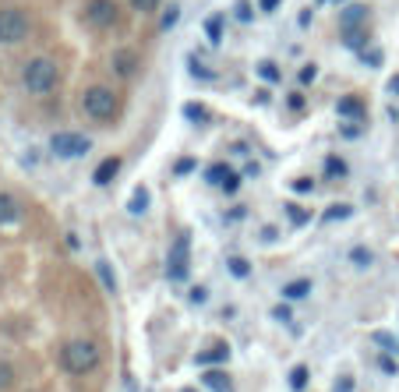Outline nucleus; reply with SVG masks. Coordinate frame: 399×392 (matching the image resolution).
<instances>
[{"label": "nucleus", "instance_id": "f257e3e1", "mask_svg": "<svg viewBox=\"0 0 399 392\" xmlns=\"http://www.w3.org/2000/svg\"><path fill=\"white\" fill-rule=\"evenodd\" d=\"M57 82H61V68H57V61H50V57H32V61L22 68V85H25L32 96L53 92Z\"/></svg>", "mask_w": 399, "mask_h": 392}, {"label": "nucleus", "instance_id": "f03ea898", "mask_svg": "<svg viewBox=\"0 0 399 392\" xmlns=\"http://www.w3.org/2000/svg\"><path fill=\"white\" fill-rule=\"evenodd\" d=\"M61 364L68 375H89L99 368V347L92 340H71L64 350H61Z\"/></svg>", "mask_w": 399, "mask_h": 392}, {"label": "nucleus", "instance_id": "7ed1b4c3", "mask_svg": "<svg viewBox=\"0 0 399 392\" xmlns=\"http://www.w3.org/2000/svg\"><path fill=\"white\" fill-rule=\"evenodd\" d=\"M117 92L106 89V85H92L82 92V114L92 121H113L117 117Z\"/></svg>", "mask_w": 399, "mask_h": 392}, {"label": "nucleus", "instance_id": "20e7f679", "mask_svg": "<svg viewBox=\"0 0 399 392\" xmlns=\"http://www.w3.org/2000/svg\"><path fill=\"white\" fill-rule=\"evenodd\" d=\"M29 29H32V22H29L25 11H18V8H4V11H0V43H4V46L25 43Z\"/></svg>", "mask_w": 399, "mask_h": 392}, {"label": "nucleus", "instance_id": "39448f33", "mask_svg": "<svg viewBox=\"0 0 399 392\" xmlns=\"http://www.w3.org/2000/svg\"><path fill=\"white\" fill-rule=\"evenodd\" d=\"M50 152H53L57 159H78V156L92 152V138L75 135V131H57V135L50 138Z\"/></svg>", "mask_w": 399, "mask_h": 392}, {"label": "nucleus", "instance_id": "423d86ee", "mask_svg": "<svg viewBox=\"0 0 399 392\" xmlns=\"http://www.w3.org/2000/svg\"><path fill=\"white\" fill-rule=\"evenodd\" d=\"M188 251H191V241H188V234H181L174 241V248H170V255H166V276H170V283H181V279L188 276Z\"/></svg>", "mask_w": 399, "mask_h": 392}, {"label": "nucleus", "instance_id": "0eeeda50", "mask_svg": "<svg viewBox=\"0 0 399 392\" xmlns=\"http://www.w3.org/2000/svg\"><path fill=\"white\" fill-rule=\"evenodd\" d=\"M85 22L92 29L117 25V4H113V0H89V4H85Z\"/></svg>", "mask_w": 399, "mask_h": 392}, {"label": "nucleus", "instance_id": "6e6552de", "mask_svg": "<svg viewBox=\"0 0 399 392\" xmlns=\"http://www.w3.org/2000/svg\"><path fill=\"white\" fill-rule=\"evenodd\" d=\"M121 166H124V159H121V156H106V159L96 166V174H92V184H96V188H110L113 181H117Z\"/></svg>", "mask_w": 399, "mask_h": 392}, {"label": "nucleus", "instance_id": "1a4fd4ad", "mask_svg": "<svg viewBox=\"0 0 399 392\" xmlns=\"http://www.w3.org/2000/svg\"><path fill=\"white\" fill-rule=\"evenodd\" d=\"M110 64H113V71H117L121 78H131L135 68H138V57H135V50H113Z\"/></svg>", "mask_w": 399, "mask_h": 392}, {"label": "nucleus", "instance_id": "9d476101", "mask_svg": "<svg viewBox=\"0 0 399 392\" xmlns=\"http://www.w3.org/2000/svg\"><path fill=\"white\" fill-rule=\"evenodd\" d=\"M361 22H368V8H364V4H350L343 15H339V25H343V32H354Z\"/></svg>", "mask_w": 399, "mask_h": 392}, {"label": "nucleus", "instance_id": "9b49d317", "mask_svg": "<svg viewBox=\"0 0 399 392\" xmlns=\"http://www.w3.org/2000/svg\"><path fill=\"white\" fill-rule=\"evenodd\" d=\"M18 219H22V205L11 195H0V227H11Z\"/></svg>", "mask_w": 399, "mask_h": 392}, {"label": "nucleus", "instance_id": "f8f14e48", "mask_svg": "<svg viewBox=\"0 0 399 392\" xmlns=\"http://www.w3.org/2000/svg\"><path fill=\"white\" fill-rule=\"evenodd\" d=\"M149 202H152V195H149V188H145V184H138V188L131 191V202H128V212H131V216H145V212H149Z\"/></svg>", "mask_w": 399, "mask_h": 392}, {"label": "nucleus", "instance_id": "ddd939ff", "mask_svg": "<svg viewBox=\"0 0 399 392\" xmlns=\"http://www.w3.org/2000/svg\"><path fill=\"white\" fill-rule=\"evenodd\" d=\"M202 382H205L212 392H234L230 375H226V371H216V368H212V371H205V375H202Z\"/></svg>", "mask_w": 399, "mask_h": 392}, {"label": "nucleus", "instance_id": "4468645a", "mask_svg": "<svg viewBox=\"0 0 399 392\" xmlns=\"http://www.w3.org/2000/svg\"><path fill=\"white\" fill-rule=\"evenodd\" d=\"M336 114H339V117L357 121V117H364V103H361L357 96H347V99H339V103H336Z\"/></svg>", "mask_w": 399, "mask_h": 392}, {"label": "nucleus", "instance_id": "2eb2a0df", "mask_svg": "<svg viewBox=\"0 0 399 392\" xmlns=\"http://www.w3.org/2000/svg\"><path fill=\"white\" fill-rule=\"evenodd\" d=\"M311 294V279H294V283L283 287V301H304Z\"/></svg>", "mask_w": 399, "mask_h": 392}, {"label": "nucleus", "instance_id": "dca6fc26", "mask_svg": "<svg viewBox=\"0 0 399 392\" xmlns=\"http://www.w3.org/2000/svg\"><path fill=\"white\" fill-rule=\"evenodd\" d=\"M223 361H230V347H212V350H205V354H198V357H195V364H198V368L223 364Z\"/></svg>", "mask_w": 399, "mask_h": 392}, {"label": "nucleus", "instance_id": "f3484780", "mask_svg": "<svg viewBox=\"0 0 399 392\" xmlns=\"http://www.w3.org/2000/svg\"><path fill=\"white\" fill-rule=\"evenodd\" d=\"M226 269H230V276H237V279H248V276H251V265H248V258H241V255L226 258Z\"/></svg>", "mask_w": 399, "mask_h": 392}, {"label": "nucleus", "instance_id": "a211bd4d", "mask_svg": "<svg viewBox=\"0 0 399 392\" xmlns=\"http://www.w3.org/2000/svg\"><path fill=\"white\" fill-rule=\"evenodd\" d=\"M230 174H234L230 166H223V163H212L209 170H205V181H209V184H219V188H223V181L230 177Z\"/></svg>", "mask_w": 399, "mask_h": 392}, {"label": "nucleus", "instance_id": "6ab92c4d", "mask_svg": "<svg viewBox=\"0 0 399 392\" xmlns=\"http://www.w3.org/2000/svg\"><path fill=\"white\" fill-rule=\"evenodd\" d=\"M96 272H99V279H103L106 294H117V276L110 272V262H96Z\"/></svg>", "mask_w": 399, "mask_h": 392}, {"label": "nucleus", "instance_id": "aec40b11", "mask_svg": "<svg viewBox=\"0 0 399 392\" xmlns=\"http://www.w3.org/2000/svg\"><path fill=\"white\" fill-rule=\"evenodd\" d=\"M371 340H375L385 354H396V350H399V340H396L392 332H371Z\"/></svg>", "mask_w": 399, "mask_h": 392}, {"label": "nucleus", "instance_id": "412c9836", "mask_svg": "<svg viewBox=\"0 0 399 392\" xmlns=\"http://www.w3.org/2000/svg\"><path fill=\"white\" fill-rule=\"evenodd\" d=\"M325 174H329L332 181H339V177H347V163L339 159V156H329V159H325Z\"/></svg>", "mask_w": 399, "mask_h": 392}, {"label": "nucleus", "instance_id": "4be33fe9", "mask_svg": "<svg viewBox=\"0 0 399 392\" xmlns=\"http://www.w3.org/2000/svg\"><path fill=\"white\" fill-rule=\"evenodd\" d=\"M177 22H181V8H177V4H170V8L163 11V18H159V29H163V32H170Z\"/></svg>", "mask_w": 399, "mask_h": 392}, {"label": "nucleus", "instance_id": "5701e85b", "mask_svg": "<svg viewBox=\"0 0 399 392\" xmlns=\"http://www.w3.org/2000/svg\"><path fill=\"white\" fill-rule=\"evenodd\" d=\"M184 117L195 121V124H205V121H209V110L198 106V103H184Z\"/></svg>", "mask_w": 399, "mask_h": 392}, {"label": "nucleus", "instance_id": "b1692460", "mask_svg": "<svg viewBox=\"0 0 399 392\" xmlns=\"http://www.w3.org/2000/svg\"><path fill=\"white\" fill-rule=\"evenodd\" d=\"M308 382H311V371H308V368H304V364H297V368H294V371H290V385H294V389H297V392H301V389H304V385H308Z\"/></svg>", "mask_w": 399, "mask_h": 392}, {"label": "nucleus", "instance_id": "393cba45", "mask_svg": "<svg viewBox=\"0 0 399 392\" xmlns=\"http://www.w3.org/2000/svg\"><path fill=\"white\" fill-rule=\"evenodd\" d=\"M350 216H354V209L343 202V205H329V212H325L322 219H325V223H332V219H350Z\"/></svg>", "mask_w": 399, "mask_h": 392}, {"label": "nucleus", "instance_id": "a878e982", "mask_svg": "<svg viewBox=\"0 0 399 392\" xmlns=\"http://www.w3.org/2000/svg\"><path fill=\"white\" fill-rule=\"evenodd\" d=\"M287 216H290V223H294V227H304V223L311 219V212H304L297 202H290V205H287Z\"/></svg>", "mask_w": 399, "mask_h": 392}, {"label": "nucleus", "instance_id": "bb28decb", "mask_svg": "<svg viewBox=\"0 0 399 392\" xmlns=\"http://www.w3.org/2000/svg\"><path fill=\"white\" fill-rule=\"evenodd\" d=\"M350 262H354L357 269H368V265L375 262V255H371L368 248H354V251H350Z\"/></svg>", "mask_w": 399, "mask_h": 392}, {"label": "nucleus", "instance_id": "cd10ccee", "mask_svg": "<svg viewBox=\"0 0 399 392\" xmlns=\"http://www.w3.org/2000/svg\"><path fill=\"white\" fill-rule=\"evenodd\" d=\"M258 75H262L265 82H279V78H283V75H279V68H276L272 61H262V64H258Z\"/></svg>", "mask_w": 399, "mask_h": 392}, {"label": "nucleus", "instance_id": "c85d7f7f", "mask_svg": "<svg viewBox=\"0 0 399 392\" xmlns=\"http://www.w3.org/2000/svg\"><path fill=\"white\" fill-rule=\"evenodd\" d=\"M11 385H15V368L0 361V392H4V389H11Z\"/></svg>", "mask_w": 399, "mask_h": 392}, {"label": "nucleus", "instance_id": "c756f323", "mask_svg": "<svg viewBox=\"0 0 399 392\" xmlns=\"http://www.w3.org/2000/svg\"><path fill=\"white\" fill-rule=\"evenodd\" d=\"M159 8V0H131V11L135 15H152Z\"/></svg>", "mask_w": 399, "mask_h": 392}, {"label": "nucleus", "instance_id": "7c9ffc66", "mask_svg": "<svg viewBox=\"0 0 399 392\" xmlns=\"http://www.w3.org/2000/svg\"><path fill=\"white\" fill-rule=\"evenodd\" d=\"M205 32H209L212 43H219V39H223V22H219V18H209V22H205Z\"/></svg>", "mask_w": 399, "mask_h": 392}, {"label": "nucleus", "instance_id": "2f4dec72", "mask_svg": "<svg viewBox=\"0 0 399 392\" xmlns=\"http://www.w3.org/2000/svg\"><path fill=\"white\" fill-rule=\"evenodd\" d=\"M272 318H276V322H283V325H290V322H294V315H290V308H287V304L272 308Z\"/></svg>", "mask_w": 399, "mask_h": 392}, {"label": "nucleus", "instance_id": "473e14b6", "mask_svg": "<svg viewBox=\"0 0 399 392\" xmlns=\"http://www.w3.org/2000/svg\"><path fill=\"white\" fill-rule=\"evenodd\" d=\"M294 191H297V195H311V191H315V181H311V177H297V181H294Z\"/></svg>", "mask_w": 399, "mask_h": 392}, {"label": "nucleus", "instance_id": "72a5a7b5", "mask_svg": "<svg viewBox=\"0 0 399 392\" xmlns=\"http://www.w3.org/2000/svg\"><path fill=\"white\" fill-rule=\"evenodd\" d=\"M315 78H318V64H304V68H301V82L308 85V82H315Z\"/></svg>", "mask_w": 399, "mask_h": 392}, {"label": "nucleus", "instance_id": "f704fd0d", "mask_svg": "<svg viewBox=\"0 0 399 392\" xmlns=\"http://www.w3.org/2000/svg\"><path fill=\"white\" fill-rule=\"evenodd\" d=\"M237 18H241V22H251V18H255V11H251L248 0H241V4H237Z\"/></svg>", "mask_w": 399, "mask_h": 392}, {"label": "nucleus", "instance_id": "c9c22d12", "mask_svg": "<svg viewBox=\"0 0 399 392\" xmlns=\"http://www.w3.org/2000/svg\"><path fill=\"white\" fill-rule=\"evenodd\" d=\"M237 188H241V177H237V174H230V177L223 181V191H226V195H234Z\"/></svg>", "mask_w": 399, "mask_h": 392}, {"label": "nucleus", "instance_id": "e433bc0d", "mask_svg": "<svg viewBox=\"0 0 399 392\" xmlns=\"http://www.w3.org/2000/svg\"><path fill=\"white\" fill-rule=\"evenodd\" d=\"M364 64H382V50H364Z\"/></svg>", "mask_w": 399, "mask_h": 392}, {"label": "nucleus", "instance_id": "4c0bfd02", "mask_svg": "<svg viewBox=\"0 0 399 392\" xmlns=\"http://www.w3.org/2000/svg\"><path fill=\"white\" fill-rule=\"evenodd\" d=\"M205 301H209V290L205 287H195L191 290V304H205Z\"/></svg>", "mask_w": 399, "mask_h": 392}, {"label": "nucleus", "instance_id": "58836bf2", "mask_svg": "<svg viewBox=\"0 0 399 392\" xmlns=\"http://www.w3.org/2000/svg\"><path fill=\"white\" fill-rule=\"evenodd\" d=\"M332 392H354V378H339Z\"/></svg>", "mask_w": 399, "mask_h": 392}, {"label": "nucleus", "instance_id": "ea45409f", "mask_svg": "<svg viewBox=\"0 0 399 392\" xmlns=\"http://www.w3.org/2000/svg\"><path fill=\"white\" fill-rule=\"evenodd\" d=\"M191 170H195V159H181V163H177V174H181V177L191 174Z\"/></svg>", "mask_w": 399, "mask_h": 392}, {"label": "nucleus", "instance_id": "a19ab883", "mask_svg": "<svg viewBox=\"0 0 399 392\" xmlns=\"http://www.w3.org/2000/svg\"><path fill=\"white\" fill-rule=\"evenodd\" d=\"M382 371H385V375H396V371H399V364H396L392 357H382Z\"/></svg>", "mask_w": 399, "mask_h": 392}, {"label": "nucleus", "instance_id": "79ce46f5", "mask_svg": "<svg viewBox=\"0 0 399 392\" xmlns=\"http://www.w3.org/2000/svg\"><path fill=\"white\" fill-rule=\"evenodd\" d=\"M279 0H258V11H276Z\"/></svg>", "mask_w": 399, "mask_h": 392}, {"label": "nucleus", "instance_id": "37998d69", "mask_svg": "<svg viewBox=\"0 0 399 392\" xmlns=\"http://www.w3.org/2000/svg\"><path fill=\"white\" fill-rule=\"evenodd\" d=\"M301 106H304V96L294 92V96H290V110H301Z\"/></svg>", "mask_w": 399, "mask_h": 392}, {"label": "nucleus", "instance_id": "c03bdc74", "mask_svg": "<svg viewBox=\"0 0 399 392\" xmlns=\"http://www.w3.org/2000/svg\"><path fill=\"white\" fill-rule=\"evenodd\" d=\"M389 92H392V96H399V75H392V78H389Z\"/></svg>", "mask_w": 399, "mask_h": 392}]
</instances>
